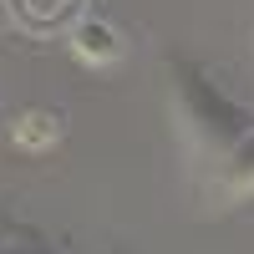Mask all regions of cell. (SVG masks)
<instances>
[{
    "instance_id": "2",
    "label": "cell",
    "mask_w": 254,
    "mask_h": 254,
    "mask_svg": "<svg viewBox=\"0 0 254 254\" xmlns=\"http://www.w3.org/2000/svg\"><path fill=\"white\" fill-rule=\"evenodd\" d=\"M41 132H46V112H31V122L20 127L15 137H20V142H41Z\"/></svg>"
},
{
    "instance_id": "1",
    "label": "cell",
    "mask_w": 254,
    "mask_h": 254,
    "mask_svg": "<svg viewBox=\"0 0 254 254\" xmlns=\"http://www.w3.org/2000/svg\"><path fill=\"white\" fill-rule=\"evenodd\" d=\"M76 51H81V56H117L122 46L112 41V26H102V20H87V26L76 31Z\"/></svg>"
}]
</instances>
